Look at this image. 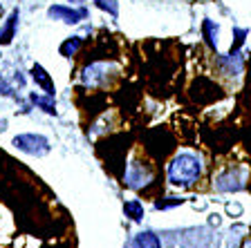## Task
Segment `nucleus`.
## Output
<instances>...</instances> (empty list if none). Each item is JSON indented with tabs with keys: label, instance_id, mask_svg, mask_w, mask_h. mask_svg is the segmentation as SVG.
<instances>
[{
	"label": "nucleus",
	"instance_id": "nucleus-11",
	"mask_svg": "<svg viewBox=\"0 0 251 248\" xmlns=\"http://www.w3.org/2000/svg\"><path fill=\"white\" fill-rule=\"evenodd\" d=\"M204 34H206V41H209V45L211 47H215V34H218V31H215L213 34V23L211 21H204Z\"/></svg>",
	"mask_w": 251,
	"mask_h": 248
},
{
	"label": "nucleus",
	"instance_id": "nucleus-6",
	"mask_svg": "<svg viewBox=\"0 0 251 248\" xmlns=\"http://www.w3.org/2000/svg\"><path fill=\"white\" fill-rule=\"evenodd\" d=\"M135 248H159V237L152 233H141L135 237Z\"/></svg>",
	"mask_w": 251,
	"mask_h": 248
},
{
	"label": "nucleus",
	"instance_id": "nucleus-8",
	"mask_svg": "<svg viewBox=\"0 0 251 248\" xmlns=\"http://www.w3.org/2000/svg\"><path fill=\"white\" fill-rule=\"evenodd\" d=\"M78 45H81V38H78V36L68 38V41L61 45V49H58V52H61V56H74V54H76V49H78Z\"/></svg>",
	"mask_w": 251,
	"mask_h": 248
},
{
	"label": "nucleus",
	"instance_id": "nucleus-15",
	"mask_svg": "<svg viewBox=\"0 0 251 248\" xmlns=\"http://www.w3.org/2000/svg\"><path fill=\"white\" fill-rule=\"evenodd\" d=\"M0 16H2V2H0Z\"/></svg>",
	"mask_w": 251,
	"mask_h": 248
},
{
	"label": "nucleus",
	"instance_id": "nucleus-3",
	"mask_svg": "<svg viewBox=\"0 0 251 248\" xmlns=\"http://www.w3.org/2000/svg\"><path fill=\"white\" fill-rule=\"evenodd\" d=\"M47 16H50V18H54V21H65V23H70V25H74V23L83 21L85 16H88V11H85V9H70V7L54 5V7H50Z\"/></svg>",
	"mask_w": 251,
	"mask_h": 248
},
{
	"label": "nucleus",
	"instance_id": "nucleus-9",
	"mask_svg": "<svg viewBox=\"0 0 251 248\" xmlns=\"http://www.w3.org/2000/svg\"><path fill=\"white\" fill-rule=\"evenodd\" d=\"M54 96H47V98H43V96H36V94H34V96H31V101H34V103L36 105H41L43 110H45L47 114H56V105H54V101H52Z\"/></svg>",
	"mask_w": 251,
	"mask_h": 248
},
{
	"label": "nucleus",
	"instance_id": "nucleus-7",
	"mask_svg": "<svg viewBox=\"0 0 251 248\" xmlns=\"http://www.w3.org/2000/svg\"><path fill=\"white\" fill-rule=\"evenodd\" d=\"M124 212H126V215H128L130 219L139 222V219L144 217V206H141V202L132 199V202H126V203H124Z\"/></svg>",
	"mask_w": 251,
	"mask_h": 248
},
{
	"label": "nucleus",
	"instance_id": "nucleus-12",
	"mask_svg": "<svg viewBox=\"0 0 251 248\" xmlns=\"http://www.w3.org/2000/svg\"><path fill=\"white\" fill-rule=\"evenodd\" d=\"M0 94H5V96H11V94H14V92H11V88L7 85L5 78H0Z\"/></svg>",
	"mask_w": 251,
	"mask_h": 248
},
{
	"label": "nucleus",
	"instance_id": "nucleus-10",
	"mask_svg": "<svg viewBox=\"0 0 251 248\" xmlns=\"http://www.w3.org/2000/svg\"><path fill=\"white\" fill-rule=\"evenodd\" d=\"M97 2V7L103 11H108L112 18H117L119 16V5H117V0H94Z\"/></svg>",
	"mask_w": 251,
	"mask_h": 248
},
{
	"label": "nucleus",
	"instance_id": "nucleus-1",
	"mask_svg": "<svg viewBox=\"0 0 251 248\" xmlns=\"http://www.w3.org/2000/svg\"><path fill=\"white\" fill-rule=\"evenodd\" d=\"M200 175H202L200 159L195 155H188V152L177 155L168 165V179H171L173 186H182V188L193 186L200 179Z\"/></svg>",
	"mask_w": 251,
	"mask_h": 248
},
{
	"label": "nucleus",
	"instance_id": "nucleus-13",
	"mask_svg": "<svg viewBox=\"0 0 251 248\" xmlns=\"http://www.w3.org/2000/svg\"><path fill=\"white\" fill-rule=\"evenodd\" d=\"M182 203V199H173V202H157V208H171V206H177Z\"/></svg>",
	"mask_w": 251,
	"mask_h": 248
},
{
	"label": "nucleus",
	"instance_id": "nucleus-5",
	"mask_svg": "<svg viewBox=\"0 0 251 248\" xmlns=\"http://www.w3.org/2000/svg\"><path fill=\"white\" fill-rule=\"evenodd\" d=\"M16 25H18V9L11 11V16H9V21H7V25L0 29V45H9V43L14 41Z\"/></svg>",
	"mask_w": 251,
	"mask_h": 248
},
{
	"label": "nucleus",
	"instance_id": "nucleus-4",
	"mask_svg": "<svg viewBox=\"0 0 251 248\" xmlns=\"http://www.w3.org/2000/svg\"><path fill=\"white\" fill-rule=\"evenodd\" d=\"M31 78L36 81L38 88L45 90L47 96H54V83H52V78H50V74L45 72L43 65H34V68H31Z\"/></svg>",
	"mask_w": 251,
	"mask_h": 248
},
{
	"label": "nucleus",
	"instance_id": "nucleus-14",
	"mask_svg": "<svg viewBox=\"0 0 251 248\" xmlns=\"http://www.w3.org/2000/svg\"><path fill=\"white\" fill-rule=\"evenodd\" d=\"M70 2H83V0H70Z\"/></svg>",
	"mask_w": 251,
	"mask_h": 248
},
{
	"label": "nucleus",
	"instance_id": "nucleus-2",
	"mask_svg": "<svg viewBox=\"0 0 251 248\" xmlns=\"http://www.w3.org/2000/svg\"><path fill=\"white\" fill-rule=\"evenodd\" d=\"M14 145L18 148L21 152H27V155H45L47 150H50V143H47L45 136L41 135H21L14 139Z\"/></svg>",
	"mask_w": 251,
	"mask_h": 248
}]
</instances>
